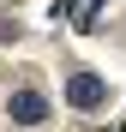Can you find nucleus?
I'll list each match as a JSON object with an SVG mask.
<instances>
[{"instance_id":"nucleus-1","label":"nucleus","mask_w":126,"mask_h":132,"mask_svg":"<svg viewBox=\"0 0 126 132\" xmlns=\"http://www.w3.org/2000/svg\"><path fill=\"white\" fill-rule=\"evenodd\" d=\"M66 96H72V108H102V102H108V84H102L96 72H72Z\"/></svg>"},{"instance_id":"nucleus-2","label":"nucleus","mask_w":126,"mask_h":132,"mask_svg":"<svg viewBox=\"0 0 126 132\" xmlns=\"http://www.w3.org/2000/svg\"><path fill=\"white\" fill-rule=\"evenodd\" d=\"M12 120H24V126L48 120V96L42 90H12Z\"/></svg>"}]
</instances>
